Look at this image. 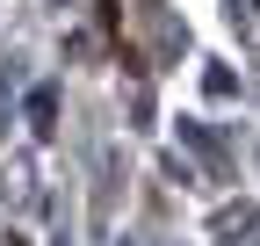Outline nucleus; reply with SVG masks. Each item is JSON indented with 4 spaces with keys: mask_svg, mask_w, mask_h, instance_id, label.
<instances>
[{
    "mask_svg": "<svg viewBox=\"0 0 260 246\" xmlns=\"http://www.w3.org/2000/svg\"><path fill=\"white\" fill-rule=\"evenodd\" d=\"M102 29H109V37H116V0H102Z\"/></svg>",
    "mask_w": 260,
    "mask_h": 246,
    "instance_id": "obj_1",
    "label": "nucleus"
}]
</instances>
